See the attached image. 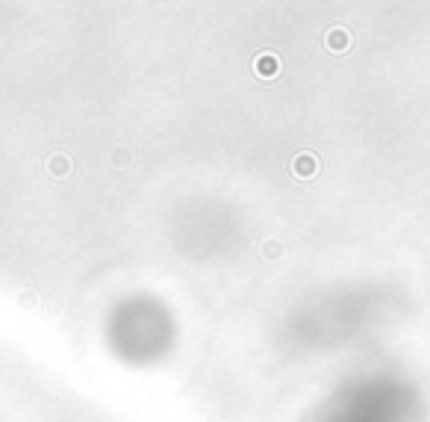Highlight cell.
Wrapping results in <instances>:
<instances>
[{"mask_svg":"<svg viewBox=\"0 0 430 422\" xmlns=\"http://www.w3.org/2000/svg\"><path fill=\"white\" fill-rule=\"evenodd\" d=\"M256 71H259V74H274V71H278V59H274L271 53L259 56V59H256Z\"/></svg>","mask_w":430,"mask_h":422,"instance_id":"cell-1","label":"cell"},{"mask_svg":"<svg viewBox=\"0 0 430 422\" xmlns=\"http://www.w3.org/2000/svg\"><path fill=\"white\" fill-rule=\"evenodd\" d=\"M327 44H330V48H333V44H336V48H345V33H342V30H336V33H330V39H327Z\"/></svg>","mask_w":430,"mask_h":422,"instance_id":"cell-2","label":"cell"}]
</instances>
